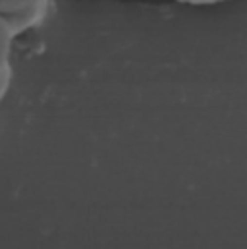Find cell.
Listing matches in <instances>:
<instances>
[{
    "instance_id": "277c9868",
    "label": "cell",
    "mask_w": 247,
    "mask_h": 249,
    "mask_svg": "<svg viewBox=\"0 0 247 249\" xmlns=\"http://www.w3.org/2000/svg\"><path fill=\"white\" fill-rule=\"evenodd\" d=\"M31 0H0V16H10L19 12L23 6H27Z\"/></svg>"
},
{
    "instance_id": "5b68a950",
    "label": "cell",
    "mask_w": 247,
    "mask_h": 249,
    "mask_svg": "<svg viewBox=\"0 0 247 249\" xmlns=\"http://www.w3.org/2000/svg\"><path fill=\"white\" fill-rule=\"evenodd\" d=\"M178 4H184V6H197V8H205V6H218V4H224V2H230V0H174Z\"/></svg>"
},
{
    "instance_id": "6da1fadb",
    "label": "cell",
    "mask_w": 247,
    "mask_h": 249,
    "mask_svg": "<svg viewBox=\"0 0 247 249\" xmlns=\"http://www.w3.org/2000/svg\"><path fill=\"white\" fill-rule=\"evenodd\" d=\"M54 8V0H31L27 6H23L19 12L2 16L12 31V35L18 39L25 33H31L39 27H43Z\"/></svg>"
},
{
    "instance_id": "7a4b0ae2",
    "label": "cell",
    "mask_w": 247,
    "mask_h": 249,
    "mask_svg": "<svg viewBox=\"0 0 247 249\" xmlns=\"http://www.w3.org/2000/svg\"><path fill=\"white\" fill-rule=\"evenodd\" d=\"M14 43L16 37L12 35L6 19L0 16V73L12 70V54H14Z\"/></svg>"
},
{
    "instance_id": "3957f363",
    "label": "cell",
    "mask_w": 247,
    "mask_h": 249,
    "mask_svg": "<svg viewBox=\"0 0 247 249\" xmlns=\"http://www.w3.org/2000/svg\"><path fill=\"white\" fill-rule=\"evenodd\" d=\"M12 81H14V68L0 73V107L4 105V101L8 99L10 95V89H12Z\"/></svg>"
}]
</instances>
